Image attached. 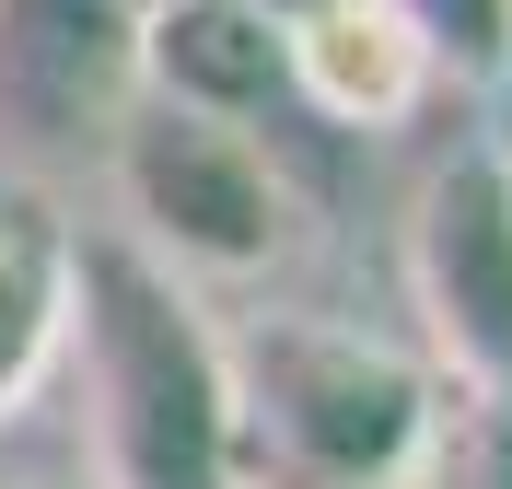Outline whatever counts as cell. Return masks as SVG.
Returning <instances> with one entry per match:
<instances>
[{
  "mask_svg": "<svg viewBox=\"0 0 512 489\" xmlns=\"http://www.w3.org/2000/svg\"><path fill=\"white\" fill-rule=\"evenodd\" d=\"M94 489H245L222 396V326L128 233H70V350Z\"/></svg>",
  "mask_w": 512,
  "mask_h": 489,
  "instance_id": "cell-1",
  "label": "cell"
},
{
  "mask_svg": "<svg viewBox=\"0 0 512 489\" xmlns=\"http://www.w3.org/2000/svg\"><path fill=\"white\" fill-rule=\"evenodd\" d=\"M222 396L245 489H396L431 420V361L315 303H256L222 326Z\"/></svg>",
  "mask_w": 512,
  "mask_h": 489,
  "instance_id": "cell-2",
  "label": "cell"
},
{
  "mask_svg": "<svg viewBox=\"0 0 512 489\" xmlns=\"http://www.w3.org/2000/svg\"><path fill=\"white\" fill-rule=\"evenodd\" d=\"M117 210L128 245L175 280H256V268L291 257V187L256 129H222V117H175V105L128 94L117 117Z\"/></svg>",
  "mask_w": 512,
  "mask_h": 489,
  "instance_id": "cell-3",
  "label": "cell"
},
{
  "mask_svg": "<svg viewBox=\"0 0 512 489\" xmlns=\"http://www.w3.org/2000/svg\"><path fill=\"white\" fill-rule=\"evenodd\" d=\"M396 280H408L431 385L512 396V152L501 140H454L419 175L408 233H396Z\"/></svg>",
  "mask_w": 512,
  "mask_h": 489,
  "instance_id": "cell-4",
  "label": "cell"
},
{
  "mask_svg": "<svg viewBox=\"0 0 512 489\" xmlns=\"http://www.w3.org/2000/svg\"><path fill=\"white\" fill-rule=\"evenodd\" d=\"M280 70H291V105H315L350 140L408 129L443 94V47L396 0H303V12H280Z\"/></svg>",
  "mask_w": 512,
  "mask_h": 489,
  "instance_id": "cell-5",
  "label": "cell"
},
{
  "mask_svg": "<svg viewBox=\"0 0 512 489\" xmlns=\"http://www.w3.org/2000/svg\"><path fill=\"white\" fill-rule=\"evenodd\" d=\"M128 94L175 105V117L256 129L268 105H291L280 24H268L256 0H140V12H128Z\"/></svg>",
  "mask_w": 512,
  "mask_h": 489,
  "instance_id": "cell-6",
  "label": "cell"
},
{
  "mask_svg": "<svg viewBox=\"0 0 512 489\" xmlns=\"http://www.w3.org/2000/svg\"><path fill=\"white\" fill-rule=\"evenodd\" d=\"M70 350V222L47 198L0 187V431L59 385Z\"/></svg>",
  "mask_w": 512,
  "mask_h": 489,
  "instance_id": "cell-7",
  "label": "cell"
},
{
  "mask_svg": "<svg viewBox=\"0 0 512 489\" xmlns=\"http://www.w3.org/2000/svg\"><path fill=\"white\" fill-rule=\"evenodd\" d=\"M396 489H512V396L431 385V420H419V455Z\"/></svg>",
  "mask_w": 512,
  "mask_h": 489,
  "instance_id": "cell-8",
  "label": "cell"
},
{
  "mask_svg": "<svg viewBox=\"0 0 512 489\" xmlns=\"http://www.w3.org/2000/svg\"><path fill=\"white\" fill-rule=\"evenodd\" d=\"M396 12H408V24L443 47V70H454V59L489 70V59L512 47V0H396Z\"/></svg>",
  "mask_w": 512,
  "mask_h": 489,
  "instance_id": "cell-9",
  "label": "cell"
}]
</instances>
